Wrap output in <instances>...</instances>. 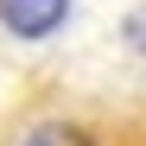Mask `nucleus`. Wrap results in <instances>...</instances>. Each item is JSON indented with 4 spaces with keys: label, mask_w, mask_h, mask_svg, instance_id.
I'll use <instances>...</instances> for the list:
<instances>
[{
    "label": "nucleus",
    "mask_w": 146,
    "mask_h": 146,
    "mask_svg": "<svg viewBox=\"0 0 146 146\" xmlns=\"http://www.w3.org/2000/svg\"><path fill=\"white\" fill-rule=\"evenodd\" d=\"M0 146H146V89L38 76L0 108Z\"/></svg>",
    "instance_id": "nucleus-1"
},
{
    "label": "nucleus",
    "mask_w": 146,
    "mask_h": 146,
    "mask_svg": "<svg viewBox=\"0 0 146 146\" xmlns=\"http://www.w3.org/2000/svg\"><path fill=\"white\" fill-rule=\"evenodd\" d=\"M70 19H76V0H0V44L38 51V44L64 38Z\"/></svg>",
    "instance_id": "nucleus-2"
}]
</instances>
